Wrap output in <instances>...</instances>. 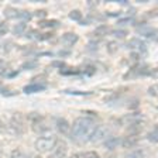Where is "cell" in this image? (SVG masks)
<instances>
[{
  "mask_svg": "<svg viewBox=\"0 0 158 158\" xmlns=\"http://www.w3.org/2000/svg\"><path fill=\"white\" fill-rule=\"evenodd\" d=\"M96 124L89 117H78L71 126V135L76 143H88L90 141Z\"/></svg>",
  "mask_w": 158,
  "mask_h": 158,
  "instance_id": "6da1fadb",
  "label": "cell"
},
{
  "mask_svg": "<svg viewBox=\"0 0 158 158\" xmlns=\"http://www.w3.org/2000/svg\"><path fill=\"white\" fill-rule=\"evenodd\" d=\"M56 143H58V140H56L54 135H48V137H40L38 140L35 141V150L40 152H49L52 151L54 148H55Z\"/></svg>",
  "mask_w": 158,
  "mask_h": 158,
  "instance_id": "7a4b0ae2",
  "label": "cell"
},
{
  "mask_svg": "<svg viewBox=\"0 0 158 158\" xmlns=\"http://www.w3.org/2000/svg\"><path fill=\"white\" fill-rule=\"evenodd\" d=\"M10 128L17 135H21L24 133V118L20 112H14L10 117Z\"/></svg>",
  "mask_w": 158,
  "mask_h": 158,
  "instance_id": "3957f363",
  "label": "cell"
},
{
  "mask_svg": "<svg viewBox=\"0 0 158 158\" xmlns=\"http://www.w3.org/2000/svg\"><path fill=\"white\" fill-rule=\"evenodd\" d=\"M109 134V130L106 126H96L95 128V133H93L90 141L92 143H98V141H102V140H106Z\"/></svg>",
  "mask_w": 158,
  "mask_h": 158,
  "instance_id": "277c9868",
  "label": "cell"
},
{
  "mask_svg": "<svg viewBox=\"0 0 158 158\" xmlns=\"http://www.w3.org/2000/svg\"><path fill=\"white\" fill-rule=\"evenodd\" d=\"M51 158H66V144L61 140H58L55 148H54V154Z\"/></svg>",
  "mask_w": 158,
  "mask_h": 158,
  "instance_id": "5b68a950",
  "label": "cell"
},
{
  "mask_svg": "<svg viewBox=\"0 0 158 158\" xmlns=\"http://www.w3.org/2000/svg\"><path fill=\"white\" fill-rule=\"evenodd\" d=\"M55 123H56V130H58L61 134L68 135L69 133H71V126H69V123L66 122L65 118L59 117V118H56L55 120Z\"/></svg>",
  "mask_w": 158,
  "mask_h": 158,
  "instance_id": "8992f818",
  "label": "cell"
},
{
  "mask_svg": "<svg viewBox=\"0 0 158 158\" xmlns=\"http://www.w3.org/2000/svg\"><path fill=\"white\" fill-rule=\"evenodd\" d=\"M127 45H128V48H134V49H137L138 52H141V54L147 52V47H145V44L143 43L141 40H138V38L130 40Z\"/></svg>",
  "mask_w": 158,
  "mask_h": 158,
  "instance_id": "52a82bcc",
  "label": "cell"
},
{
  "mask_svg": "<svg viewBox=\"0 0 158 158\" xmlns=\"http://www.w3.org/2000/svg\"><path fill=\"white\" fill-rule=\"evenodd\" d=\"M61 43L65 47H72L73 44L78 43V35L75 33H65L61 37Z\"/></svg>",
  "mask_w": 158,
  "mask_h": 158,
  "instance_id": "ba28073f",
  "label": "cell"
},
{
  "mask_svg": "<svg viewBox=\"0 0 158 158\" xmlns=\"http://www.w3.org/2000/svg\"><path fill=\"white\" fill-rule=\"evenodd\" d=\"M138 140H140V137H138V135L128 134V135H126V137L122 140V145L124 148H133L134 145H137Z\"/></svg>",
  "mask_w": 158,
  "mask_h": 158,
  "instance_id": "9c48e42d",
  "label": "cell"
},
{
  "mask_svg": "<svg viewBox=\"0 0 158 158\" xmlns=\"http://www.w3.org/2000/svg\"><path fill=\"white\" fill-rule=\"evenodd\" d=\"M47 88V85H40V83H30V85L24 86V93H37V92H41L44 89Z\"/></svg>",
  "mask_w": 158,
  "mask_h": 158,
  "instance_id": "30bf717a",
  "label": "cell"
},
{
  "mask_svg": "<svg viewBox=\"0 0 158 158\" xmlns=\"http://www.w3.org/2000/svg\"><path fill=\"white\" fill-rule=\"evenodd\" d=\"M103 144H105V147L109 148V150H114L118 144H122V140H120V137H107L105 141H103Z\"/></svg>",
  "mask_w": 158,
  "mask_h": 158,
  "instance_id": "8fae6325",
  "label": "cell"
},
{
  "mask_svg": "<svg viewBox=\"0 0 158 158\" xmlns=\"http://www.w3.org/2000/svg\"><path fill=\"white\" fill-rule=\"evenodd\" d=\"M4 16H6V19H17V17H20V10L9 6L4 9Z\"/></svg>",
  "mask_w": 158,
  "mask_h": 158,
  "instance_id": "7c38bea8",
  "label": "cell"
},
{
  "mask_svg": "<svg viewBox=\"0 0 158 158\" xmlns=\"http://www.w3.org/2000/svg\"><path fill=\"white\" fill-rule=\"evenodd\" d=\"M59 21L56 20H41L40 21V27L41 28H51V27H58Z\"/></svg>",
  "mask_w": 158,
  "mask_h": 158,
  "instance_id": "4fadbf2b",
  "label": "cell"
},
{
  "mask_svg": "<svg viewBox=\"0 0 158 158\" xmlns=\"http://www.w3.org/2000/svg\"><path fill=\"white\" fill-rule=\"evenodd\" d=\"M33 124V130L34 131H37V133H43V131H45L47 128V126H44V118H41V120H38V122H34V123H31Z\"/></svg>",
  "mask_w": 158,
  "mask_h": 158,
  "instance_id": "5bb4252c",
  "label": "cell"
},
{
  "mask_svg": "<svg viewBox=\"0 0 158 158\" xmlns=\"http://www.w3.org/2000/svg\"><path fill=\"white\" fill-rule=\"evenodd\" d=\"M26 28H27L26 23H20V24H17V26L13 27V33L16 34V35H21V34H24V30Z\"/></svg>",
  "mask_w": 158,
  "mask_h": 158,
  "instance_id": "9a60e30c",
  "label": "cell"
},
{
  "mask_svg": "<svg viewBox=\"0 0 158 158\" xmlns=\"http://www.w3.org/2000/svg\"><path fill=\"white\" fill-rule=\"evenodd\" d=\"M110 31V28H109L107 26H100L98 27V28L95 30V33H93V35H99V37H102V35H106V34Z\"/></svg>",
  "mask_w": 158,
  "mask_h": 158,
  "instance_id": "2e32d148",
  "label": "cell"
},
{
  "mask_svg": "<svg viewBox=\"0 0 158 158\" xmlns=\"http://www.w3.org/2000/svg\"><path fill=\"white\" fill-rule=\"evenodd\" d=\"M148 140L151 143H158V124L154 127L152 131L148 133Z\"/></svg>",
  "mask_w": 158,
  "mask_h": 158,
  "instance_id": "e0dca14e",
  "label": "cell"
},
{
  "mask_svg": "<svg viewBox=\"0 0 158 158\" xmlns=\"http://www.w3.org/2000/svg\"><path fill=\"white\" fill-rule=\"evenodd\" d=\"M79 158H100L98 155V152L95 151H86V152H81V154H78Z\"/></svg>",
  "mask_w": 158,
  "mask_h": 158,
  "instance_id": "ac0fdd59",
  "label": "cell"
},
{
  "mask_svg": "<svg viewBox=\"0 0 158 158\" xmlns=\"http://www.w3.org/2000/svg\"><path fill=\"white\" fill-rule=\"evenodd\" d=\"M69 19L76 20V21H81V20H82V13H81L79 10H72V11L69 13Z\"/></svg>",
  "mask_w": 158,
  "mask_h": 158,
  "instance_id": "d6986e66",
  "label": "cell"
},
{
  "mask_svg": "<svg viewBox=\"0 0 158 158\" xmlns=\"http://www.w3.org/2000/svg\"><path fill=\"white\" fill-rule=\"evenodd\" d=\"M10 157L11 158H27L26 154L21 151V148H16V150H13L11 154H10Z\"/></svg>",
  "mask_w": 158,
  "mask_h": 158,
  "instance_id": "ffe728a7",
  "label": "cell"
},
{
  "mask_svg": "<svg viewBox=\"0 0 158 158\" xmlns=\"http://www.w3.org/2000/svg\"><path fill=\"white\" fill-rule=\"evenodd\" d=\"M126 158H144L143 157V152L138 150V151H131L126 155Z\"/></svg>",
  "mask_w": 158,
  "mask_h": 158,
  "instance_id": "44dd1931",
  "label": "cell"
},
{
  "mask_svg": "<svg viewBox=\"0 0 158 158\" xmlns=\"http://www.w3.org/2000/svg\"><path fill=\"white\" fill-rule=\"evenodd\" d=\"M113 34H114L117 38H124V37L127 35V31H126V30H114Z\"/></svg>",
  "mask_w": 158,
  "mask_h": 158,
  "instance_id": "7402d4cb",
  "label": "cell"
},
{
  "mask_svg": "<svg viewBox=\"0 0 158 158\" xmlns=\"http://www.w3.org/2000/svg\"><path fill=\"white\" fill-rule=\"evenodd\" d=\"M107 51H109L110 54H114L116 51H117V44L113 43V41H112V43H109V44H107Z\"/></svg>",
  "mask_w": 158,
  "mask_h": 158,
  "instance_id": "603a6c76",
  "label": "cell"
},
{
  "mask_svg": "<svg viewBox=\"0 0 158 158\" xmlns=\"http://www.w3.org/2000/svg\"><path fill=\"white\" fill-rule=\"evenodd\" d=\"M148 93L151 96H157L158 98V85H152L151 88L148 89Z\"/></svg>",
  "mask_w": 158,
  "mask_h": 158,
  "instance_id": "cb8c5ba5",
  "label": "cell"
},
{
  "mask_svg": "<svg viewBox=\"0 0 158 158\" xmlns=\"http://www.w3.org/2000/svg\"><path fill=\"white\" fill-rule=\"evenodd\" d=\"M7 31H9V26H7V23L0 24V35H4Z\"/></svg>",
  "mask_w": 158,
  "mask_h": 158,
  "instance_id": "d4e9b609",
  "label": "cell"
},
{
  "mask_svg": "<svg viewBox=\"0 0 158 158\" xmlns=\"http://www.w3.org/2000/svg\"><path fill=\"white\" fill-rule=\"evenodd\" d=\"M34 66H37V61H31V62H26V64H23V66H21V68L27 69V68H34Z\"/></svg>",
  "mask_w": 158,
  "mask_h": 158,
  "instance_id": "484cf974",
  "label": "cell"
},
{
  "mask_svg": "<svg viewBox=\"0 0 158 158\" xmlns=\"http://www.w3.org/2000/svg\"><path fill=\"white\" fill-rule=\"evenodd\" d=\"M30 14L28 11H20V19H24V20H30Z\"/></svg>",
  "mask_w": 158,
  "mask_h": 158,
  "instance_id": "4316f807",
  "label": "cell"
},
{
  "mask_svg": "<svg viewBox=\"0 0 158 158\" xmlns=\"http://www.w3.org/2000/svg\"><path fill=\"white\" fill-rule=\"evenodd\" d=\"M35 16L37 17H45L47 16V11H45V10H38V11L35 13Z\"/></svg>",
  "mask_w": 158,
  "mask_h": 158,
  "instance_id": "83f0119b",
  "label": "cell"
},
{
  "mask_svg": "<svg viewBox=\"0 0 158 158\" xmlns=\"http://www.w3.org/2000/svg\"><path fill=\"white\" fill-rule=\"evenodd\" d=\"M28 158H43V157H41V155H30Z\"/></svg>",
  "mask_w": 158,
  "mask_h": 158,
  "instance_id": "f1b7e54d",
  "label": "cell"
},
{
  "mask_svg": "<svg viewBox=\"0 0 158 158\" xmlns=\"http://www.w3.org/2000/svg\"><path fill=\"white\" fill-rule=\"evenodd\" d=\"M3 64H4V61H3V59H2V58H0V66L3 65Z\"/></svg>",
  "mask_w": 158,
  "mask_h": 158,
  "instance_id": "f546056e",
  "label": "cell"
},
{
  "mask_svg": "<svg viewBox=\"0 0 158 158\" xmlns=\"http://www.w3.org/2000/svg\"><path fill=\"white\" fill-rule=\"evenodd\" d=\"M0 158H3V154H2V152H0Z\"/></svg>",
  "mask_w": 158,
  "mask_h": 158,
  "instance_id": "4dcf8cb0",
  "label": "cell"
}]
</instances>
